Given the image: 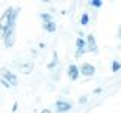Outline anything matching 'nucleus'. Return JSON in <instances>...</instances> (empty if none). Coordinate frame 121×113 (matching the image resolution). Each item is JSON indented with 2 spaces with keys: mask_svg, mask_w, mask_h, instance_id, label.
<instances>
[{
  "mask_svg": "<svg viewBox=\"0 0 121 113\" xmlns=\"http://www.w3.org/2000/svg\"><path fill=\"white\" fill-rule=\"evenodd\" d=\"M80 71H82L83 75H92L94 73H95V68H94L92 65H89V63H83Z\"/></svg>",
  "mask_w": 121,
  "mask_h": 113,
  "instance_id": "nucleus-3",
  "label": "nucleus"
},
{
  "mask_svg": "<svg viewBox=\"0 0 121 113\" xmlns=\"http://www.w3.org/2000/svg\"><path fill=\"white\" fill-rule=\"evenodd\" d=\"M18 9H12V8H9V9L6 11L5 14L2 15V20H0V27H2V32H5L11 27V26H14V20H15V15H17Z\"/></svg>",
  "mask_w": 121,
  "mask_h": 113,
  "instance_id": "nucleus-1",
  "label": "nucleus"
},
{
  "mask_svg": "<svg viewBox=\"0 0 121 113\" xmlns=\"http://www.w3.org/2000/svg\"><path fill=\"white\" fill-rule=\"evenodd\" d=\"M91 3H92V6H101V2H100V0H94V2H91Z\"/></svg>",
  "mask_w": 121,
  "mask_h": 113,
  "instance_id": "nucleus-13",
  "label": "nucleus"
},
{
  "mask_svg": "<svg viewBox=\"0 0 121 113\" xmlns=\"http://www.w3.org/2000/svg\"><path fill=\"white\" fill-rule=\"evenodd\" d=\"M82 24H86V23H88V15H82Z\"/></svg>",
  "mask_w": 121,
  "mask_h": 113,
  "instance_id": "nucleus-12",
  "label": "nucleus"
},
{
  "mask_svg": "<svg viewBox=\"0 0 121 113\" xmlns=\"http://www.w3.org/2000/svg\"><path fill=\"white\" fill-rule=\"evenodd\" d=\"M43 18H44V20H47L48 23H50V15H47V14H43Z\"/></svg>",
  "mask_w": 121,
  "mask_h": 113,
  "instance_id": "nucleus-14",
  "label": "nucleus"
},
{
  "mask_svg": "<svg viewBox=\"0 0 121 113\" xmlns=\"http://www.w3.org/2000/svg\"><path fill=\"white\" fill-rule=\"evenodd\" d=\"M76 44H77V56H82L83 50H85V42H83V39H80V38H79Z\"/></svg>",
  "mask_w": 121,
  "mask_h": 113,
  "instance_id": "nucleus-6",
  "label": "nucleus"
},
{
  "mask_svg": "<svg viewBox=\"0 0 121 113\" xmlns=\"http://www.w3.org/2000/svg\"><path fill=\"white\" fill-rule=\"evenodd\" d=\"M56 107H58L59 112H67V110L71 109V105L68 103H65V101H58V103H56Z\"/></svg>",
  "mask_w": 121,
  "mask_h": 113,
  "instance_id": "nucleus-5",
  "label": "nucleus"
},
{
  "mask_svg": "<svg viewBox=\"0 0 121 113\" xmlns=\"http://www.w3.org/2000/svg\"><path fill=\"white\" fill-rule=\"evenodd\" d=\"M41 113H52V112H50V110H43Z\"/></svg>",
  "mask_w": 121,
  "mask_h": 113,
  "instance_id": "nucleus-15",
  "label": "nucleus"
},
{
  "mask_svg": "<svg viewBox=\"0 0 121 113\" xmlns=\"http://www.w3.org/2000/svg\"><path fill=\"white\" fill-rule=\"evenodd\" d=\"M88 42H89V50H91V51H95L97 47H95V41H94V36H92V35L88 36Z\"/></svg>",
  "mask_w": 121,
  "mask_h": 113,
  "instance_id": "nucleus-7",
  "label": "nucleus"
},
{
  "mask_svg": "<svg viewBox=\"0 0 121 113\" xmlns=\"http://www.w3.org/2000/svg\"><path fill=\"white\" fill-rule=\"evenodd\" d=\"M44 27H45V30H48V32H55V24H53V23L50 21V23H45L44 24Z\"/></svg>",
  "mask_w": 121,
  "mask_h": 113,
  "instance_id": "nucleus-8",
  "label": "nucleus"
},
{
  "mask_svg": "<svg viewBox=\"0 0 121 113\" xmlns=\"http://www.w3.org/2000/svg\"><path fill=\"white\" fill-rule=\"evenodd\" d=\"M3 77H5L8 81H11V85H14V86L17 85V81H18V80H17V77H15L12 73H9L6 68H3Z\"/></svg>",
  "mask_w": 121,
  "mask_h": 113,
  "instance_id": "nucleus-2",
  "label": "nucleus"
},
{
  "mask_svg": "<svg viewBox=\"0 0 121 113\" xmlns=\"http://www.w3.org/2000/svg\"><path fill=\"white\" fill-rule=\"evenodd\" d=\"M120 66H121V65H120L118 62H113V63H112V71H113V73H117V71L120 69Z\"/></svg>",
  "mask_w": 121,
  "mask_h": 113,
  "instance_id": "nucleus-11",
  "label": "nucleus"
},
{
  "mask_svg": "<svg viewBox=\"0 0 121 113\" xmlns=\"http://www.w3.org/2000/svg\"><path fill=\"white\" fill-rule=\"evenodd\" d=\"M120 36H121V29H120Z\"/></svg>",
  "mask_w": 121,
  "mask_h": 113,
  "instance_id": "nucleus-16",
  "label": "nucleus"
},
{
  "mask_svg": "<svg viewBox=\"0 0 121 113\" xmlns=\"http://www.w3.org/2000/svg\"><path fill=\"white\" fill-rule=\"evenodd\" d=\"M56 60H58V54H56V53H53V60H52L50 65H48V69H52V68L56 65Z\"/></svg>",
  "mask_w": 121,
  "mask_h": 113,
  "instance_id": "nucleus-10",
  "label": "nucleus"
},
{
  "mask_svg": "<svg viewBox=\"0 0 121 113\" xmlns=\"http://www.w3.org/2000/svg\"><path fill=\"white\" fill-rule=\"evenodd\" d=\"M77 75H79V71H77V66H74V65H71L70 68H68V77L71 78V80H76L77 78Z\"/></svg>",
  "mask_w": 121,
  "mask_h": 113,
  "instance_id": "nucleus-4",
  "label": "nucleus"
},
{
  "mask_svg": "<svg viewBox=\"0 0 121 113\" xmlns=\"http://www.w3.org/2000/svg\"><path fill=\"white\" fill-rule=\"evenodd\" d=\"M21 68H23V69H21V71H23V73H26V74H29V73H30V69H32V63H27V65H23Z\"/></svg>",
  "mask_w": 121,
  "mask_h": 113,
  "instance_id": "nucleus-9",
  "label": "nucleus"
}]
</instances>
